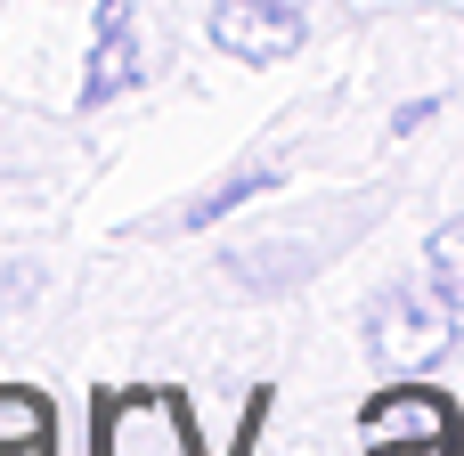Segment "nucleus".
<instances>
[{
	"mask_svg": "<svg viewBox=\"0 0 464 456\" xmlns=\"http://www.w3.org/2000/svg\"><path fill=\"white\" fill-rule=\"evenodd\" d=\"M212 41L237 49L245 65H277V57L302 49V8H285V0H220L212 8Z\"/></svg>",
	"mask_w": 464,
	"mask_h": 456,
	"instance_id": "nucleus-3",
	"label": "nucleus"
},
{
	"mask_svg": "<svg viewBox=\"0 0 464 456\" xmlns=\"http://www.w3.org/2000/svg\"><path fill=\"white\" fill-rule=\"evenodd\" d=\"M0 441H49V408H41V392L0 383Z\"/></svg>",
	"mask_w": 464,
	"mask_h": 456,
	"instance_id": "nucleus-7",
	"label": "nucleus"
},
{
	"mask_svg": "<svg viewBox=\"0 0 464 456\" xmlns=\"http://www.w3.org/2000/svg\"><path fill=\"white\" fill-rule=\"evenodd\" d=\"M367 456H449V441H375Z\"/></svg>",
	"mask_w": 464,
	"mask_h": 456,
	"instance_id": "nucleus-8",
	"label": "nucleus"
},
{
	"mask_svg": "<svg viewBox=\"0 0 464 456\" xmlns=\"http://www.w3.org/2000/svg\"><path fill=\"white\" fill-rule=\"evenodd\" d=\"M359 432L367 441H457V408L424 383H392L383 400H367Z\"/></svg>",
	"mask_w": 464,
	"mask_h": 456,
	"instance_id": "nucleus-4",
	"label": "nucleus"
},
{
	"mask_svg": "<svg viewBox=\"0 0 464 456\" xmlns=\"http://www.w3.org/2000/svg\"><path fill=\"white\" fill-rule=\"evenodd\" d=\"M285 8H302V0H285Z\"/></svg>",
	"mask_w": 464,
	"mask_h": 456,
	"instance_id": "nucleus-10",
	"label": "nucleus"
},
{
	"mask_svg": "<svg viewBox=\"0 0 464 456\" xmlns=\"http://www.w3.org/2000/svg\"><path fill=\"white\" fill-rule=\"evenodd\" d=\"M269 179H277V171H237V179H220V188H212V196H196V204H188V212H179V228H212V220H220V212H237V204H245V196H261V188H269Z\"/></svg>",
	"mask_w": 464,
	"mask_h": 456,
	"instance_id": "nucleus-5",
	"label": "nucleus"
},
{
	"mask_svg": "<svg viewBox=\"0 0 464 456\" xmlns=\"http://www.w3.org/2000/svg\"><path fill=\"white\" fill-rule=\"evenodd\" d=\"M155 65V49L139 41V8L130 0H98V41H90V73H82V106H106L122 90H139Z\"/></svg>",
	"mask_w": 464,
	"mask_h": 456,
	"instance_id": "nucleus-2",
	"label": "nucleus"
},
{
	"mask_svg": "<svg viewBox=\"0 0 464 456\" xmlns=\"http://www.w3.org/2000/svg\"><path fill=\"white\" fill-rule=\"evenodd\" d=\"M449 343H457V310H449V302H432V294H416V286L375 294V310H367V351H375L383 375H424Z\"/></svg>",
	"mask_w": 464,
	"mask_h": 456,
	"instance_id": "nucleus-1",
	"label": "nucleus"
},
{
	"mask_svg": "<svg viewBox=\"0 0 464 456\" xmlns=\"http://www.w3.org/2000/svg\"><path fill=\"white\" fill-rule=\"evenodd\" d=\"M0 456H49V441H0Z\"/></svg>",
	"mask_w": 464,
	"mask_h": 456,
	"instance_id": "nucleus-9",
	"label": "nucleus"
},
{
	"mask_svg": "<svg viewBox=\"0 0 464 456\" xmlns=\"http://www.w3.org/2000/svg\"><path fill=\"white\" fill-rule=\"evenodd\" d=\"M432 294L464 318V220H449V228L432 237Z\"/></svg>",
	"mask_w": 464,
	"mask_h": 456,
	"instance_id": "nucleus-6",
	"label": "nucleus"
}]
</instances>
